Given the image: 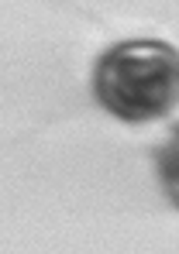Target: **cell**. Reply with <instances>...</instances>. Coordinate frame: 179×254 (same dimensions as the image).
I'll list each match as a JSON object with an SVG mask.
<instances>
[{"mask_svg":"<svg viewBox=\"0 0 179 254\" xmlns=\"http://www.w3.org/2000/svg\"><path fill=\"white\" fill-rule=\"evenodd\" d=\"M96 103L124 124H155L179 107V48L159 38L110 45L93 65Z\"/></svg>","mask_w":179,"mask_h":254,"instance_id":"6da1fadb","label":"cell"},{"mask_svg":"<svg viewBox=\"0 0 179 254\" xmlns=\"http://www.w3.org/2000/svg\"><path fill=\"white\" fill-rule=\"evenodd\" d=\"M155 172H159V186L166 192V199L179 210V127L162 141L159 155H155Z\"/></svg>","mask_w":179,"mask_h":254,"instance_id":"7a4b0ae2","label":"cell"}]
</instances>
